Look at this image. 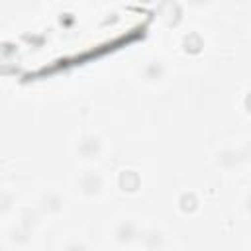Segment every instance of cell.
Masks as SVG:
<instances>
[{"label":"cell","instance_id":"cell-2","mask_svg":"<svg viewBox=\"0 0 251 251\" xmlns=\"http://www.w3.org/2000/svg\"><path fill=\"white\" fill-rule=\"evenodd\" d=\"M106 153H108V141L98 131L92 129L80 131L73 141V155L84 167H96L106 159Z\"/></svg>","mask_w":251,"mask_h":251},{"label":"cell","instance_id":"cell-6","mask_svg":"<svg viewBox=\"0 0 251 251\" xmlns=\"http://www.w3.org/2000/svg\"><path fill=\"white\" fill-rule=\"evenodd\" d=\"M171 241H173V237H171V233L167 231L165 226L147 224V226L141 227V235H139L137 247L141 251H167Z\"/></svg>","mask_w":251,"mask_h":251},{"label":"cell","instance_id":"cell-3","mask_svg":"<svg viewBox=\"0 0 251 251\" xmlns=\"http://www.w3.org/2000/svg\"><path fill=\"white\" fill-rule=\"evenodd\" d=\"M171 71L173 69H171V61L169 59H165L163 55H151L141 63V67L137 71V76L145 86L161 88V86H165L169 82Z\"/></svg>","mask_w":251,"mask_h":251},{"label":"cell","instance_id":"cell-16","mask_svg":"<svg viewBox=\"0 0 251 251\" xmlns=\"http://www.w3.org/2000/svg\"><path fill=\"white\" fill-rule=\"evenodd\" d=\"M247 251H251V247H249V249H247Z\"/></svg>","mask_w":251,"mask_h":251},{"label":"cell","instance_id":"cell-11","mask_svg":"<svg viewBox=\"0 0 251 251\" xmlns=\"http://www.w3.org/2000/svg\"><path fill=\"white\" fill-rule=\"evenodd\" d=\"M202 202L200 196L194 190H180L175 198V210L182 216V218H192L200 212Z\"/></svg>","mask_w":251,"mask_h":251},{"label":"cell","instance_id":"cell-15","mask_svg":"<svg viewBox=\"0 0 251 251\" xmlns=\"http://www.w3.org/2000/svg\"><path fill=\"white\" fill-rule=\"evenodd\" d=\"M241 110H243V114L251 120V88L245 90L243 96H241Z\"/></svg>","mask_w":251,"mask_h":251},{"label":"cell","instance_id":"cell-8","mask_svg":"<svg viewBox=\"0 0 251 251\" xmlns=\"http://www.w3.org/2000/svg\"><path fill=\"white\" fill-rule=\"evenodd\" d=\"M214 163H216V167L220 169V171H224V173H227V175H231V173H235V171H243V169H247L245 167V157H243V149H241V145H224V147H220L218 151H216V155H214Z\"/></svg>","mask_w":251,"mask_h":251},{"label":"cell","instance_id":"cell-4","mask_svg":"<svg viewBox=\"0 0 251 251\" xmlns=\"http://www.w3.org/2000/svg\"><path fill=\"white\" fill-rule=\"evenodd\" d=\"M141 227L143 226L139 222H135V218H129V216L116 218V222L110 227V239L118 249L129 251L139 243Z\"/></svg>","mask_w":251,"mask_h":251},{"label":"cell","instance_id":"cell-17","mask_svg":"<svg viewBox=\"0 0 251 251\" xmlns=\"http://www.w3.org/2000/svg\"><path fill=\"white\" fill-rule=\"evenodd\" d=\"M129 251H135V249H129Z\"/></svg>","mask_w":251,"mask_h":251},{"label":"cell","instance_id":"cell-10","mask_svg":"<svg viewBox=\"0 0 251 251\" xmlns=\"http://www.w3.org/2000/svg\"><path fill=\"white\" fill-rule=\"evenodd\" d=\"M206 41L198 29H184L178 37V51L184 57H198L204 53Z\"/></svg>","mask_w":251,"mask_h":251},{"label":"cell","instance_id":"cell-5","mask_svg":"<svg viewBox=\"0 0 251 251\" xmlns=\"http://www.w3.org/2000/svg\"><path fill=\"white\" fill-rule=\"evenodd\" d=\"M37 214L43 216V218H49V220H57L61 218L67 208H69V200L67 196L59 190V188H45L39 196H37Z\"/></svg>","mask_w":251,"mask_h":251},{"label":"cell","instance_id":"cell-13","mask_svg":"<svg viewBox=\"0 0 251 251\" xmlns=\"http://www.w3.org/2000/svg\"><path fill=\"white\" fill-rule=\"evenodd\" d=\"M57 251H92V245L86 237H78V235H69L59 243Z\"/></svg>","mask_w":251,"mask_h":251},{"label":"cell","instance_id":"cell-9","mask_svg":"<svg viewBox=\"0 0 251 251\" xmlns=\"http://www.w3.org/2000/svg\"><path fill=\"white\" fill-rule=\"evenodd\" d=\"M33 235H35L33 224H29L25 218H18L6 229V243L12 245L14 249L22 251V249H27L33 243Z\"/></svg>","mask_w":251,"mask_h":251},{"label":"cell","instance_id":"cell-12","mask_svg":"<svg viewBox=\"0 0 251 251\" xmlns=\"http://www.w3.org/2000/svg\"><path fill=\"white\" fill-rule=\"evenodd\" d=\"M182 16H184L182 4H178V2H167V4H163L161 18H163V22H165V25L169 29H176L178 24L182 22Z\"/></svg>","mask_w":251,"mask_h":251},{"label":"cell","instance_id":"cell-14","mask_svg":"<svg viewBox=\"0 0 251 251\" xmlns=\"http://www.w3.org/2000/svg\"><path fill=\"white\" fill-rule=\"evenodd\" d=\"M239 206H241V212L247 220H251V186L241 194V200H239Z\"/></svg>","mask_w":251,"mask_h":251},{"label":"cell","instance_id":"cell-7","mask_svg":"<svg viewBox=\"0 0 251 251\" xmlns=\"http://www.w3.org/2000/svg\"><path fill=\"white\" fill-rule=\"evenodd\" d=\"M114 190L122 196H137L143 190V176L133 167H120L114 175Z\"/></svg>","mask_w":251,"mask_h":251},{"label":"cell","instance_id":"cell-1","mask_svg":"<svg viewBox=\"0 0 251 251\" xmlns=\"http://www.w3.org/2000/svg\"><path fill=\"white\" fill-rule=\"evenodd\" d=\"M73 188L80 200L88 204H98L108 196L112 180L100 167H84L75 175Z\"/></svg>","mask_w":251,"mask_h":251}]
</instances>
